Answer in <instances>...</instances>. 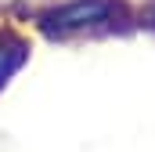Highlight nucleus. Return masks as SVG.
<instances>
[{
    "label": "nucleus",
    "instance_id": "nucleus-2",
    "mask_svg": "<svg viewBox=\"0 0 155 152\" xmlns=\"http://www.w3.org/2000/svg\"><path fill=\"white\" fill-rule=\"evenodd\" d=\"M25 62V43L15 36H0V83Z\"/></svg>",
    "mask_w": 155,
    "mask_h": 152
},
{
    "label": "nucleus",
    "instance_id": "nucleus-1",
    "mask_svg": "<svg viewBox=\"0 0 155 152\" xmlns=\"http://www.w3.org/2000/svg\"><path fill=\"white\" fill-rule=\"evenodd\" d=\"M123 15L116 0H76V4H65L58 11H51L43 18V29L51 36H69V33H83V29H97L105 22H112Z\"/></svg>",
    "mask_w": 155,
    "mask_h": 152
}]
</instances>
